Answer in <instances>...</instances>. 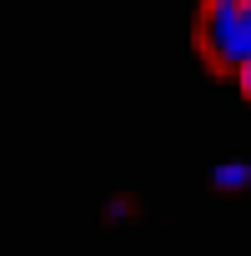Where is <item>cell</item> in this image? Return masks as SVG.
Here are the masks:
<instances>
[{
	"label": "cell",
	"mask_w": 251,
	"mask_h": 256,
	"mask_svg": "<svg viewBox=\"0 0 251 256\" xmlns=\"http://www.w3.org/2000/svg\"><path fill=\"white\" fill-rule=\"evenodd\" d=\"M246 6L251 0H206V20H201V40L211 50V60L221 66H241V26H246Z\"/></svg>",
	"instance_id": "1"
},
{
	"label": "cell",
	"mask_w": 251,
	"mask_h": 256,
	"mask_svg": "<svg viewBox=\"0 0 251 256\" xmlns=\"http://www.w3.org/2000/svg\"><path fill=\"white\" fill-rule=\"evenodd\" d=\"M211 181H216L221 191H241V186L251 181V166H246V161H221V166L211 171Z\"/></svg>",
	"instance_id": "2"
},
{
	"label": "cell",
	"mask_w": 251,
	"mask_h": 256,
	"mask_svg": "<svg viewBox=\"0 0 251 256\" xmlns=\"http://www.w3.org/2000/svg\"><path fill=\"white\" fill-rule=\"evenodd\" d=\"M241 50H246V60H251V6H246V26H241Z\"/></svg>",
	"instance_id": "3"
},
{
	"label": "cell",
	"mask_w": 251,
	"mask_h": 256,
	"mask_svg": "<svg viewBox=\"0 0 251 256\" xmlns=\"http://www.w3.org/2000/svg\"><path fill=\"white\" fill-rule=\"evenodd\" d=\"M241 96L251 100V60H241Z\"/></svg>",
	"instance_id": "4"
}]
</instances>
